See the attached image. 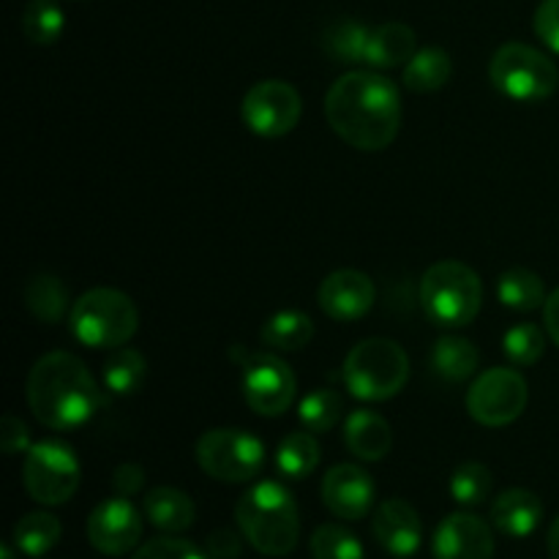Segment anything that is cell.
<instances>
[{
	"instance_id": "obj_1",
	"label": "cell",
	"mask_w": 559,
	"mask_h": 559,
	"mask_svg": "<svg viewBox=\"0 0 559 559\" xmlns=\"http://www.w3.org/2000/svg\"><path fill=\"white\" fill-rule=\"evenodd\" d=\"M328 126L358 151H385L402 129V96L377 71H349L325 96Z\"/></svg>"
},
{
	"instance_id": "obj_2",
	"label": "cell",
	"mask_w": 559,
	"mask_h": 559,
	"mask_svg": "<svg viewBox=\"0 0 559 559\" xmlns=\"http://www.w3.org/2000/svg\"><path fill=\"white\" fill-rule=\"evenodd\" d=\"M27 404L33 418L52 431H74L102 407V388L76 355L47 353L27 374Z\"/></svg>"
},
{
	"instance_id": "obj_3",
	"label": "cell",
	"mask_w": 559,
	"mask_h": 559,
	"mask_svg": "<svg viewBox=\"0 0 559 559\" xmlns=\"http://www.w3.org/2000/svg\"><path fill=\"white\" fill-rule=\"evenodd\" d=\"M235 522L246 544L265 557L293 555L300 540V513L287 486L262 480L235 506Z\"/></svg>"
},
{
	"instance_id": "obj_4",
	"label": "cell",
	"mask_w": 559,
	"mask_h": 559,
	"mask_svg": "<svg viewBox=\"0 0 559 559\" xmlns=\"http://www.w3.org/2000/svg\"><path fill=\"white\" fill-rule=\"evenodd\" d=\"M480 306H484V284L478 273L464 262H435L420 278V309L435 325H469L480 314Z\"/></svg>"
},
{
	"instance_id": "obj_5",
	"label": "cell",
	"mask_w": 559,
	"mask_h": 559,
	"mask_svg": "<svg viewBox=\"0 0 559 559\" xmlns=\"http://www.w3.org/2000/svg\"><path fill=\"white\" fill-rule=\"evenodd\" d=\"M69 325L85 347L118 349L131 342L140 328V311L134 300L120 289L96 287L74 300Z\"/></svg>"
},
{
	"instance_id": "obj_6",
	"label": "cell",
	"mask_w": 559,
	"mask_h": 559,
	"mask_svg": "<svg viewBox=\"0 0 559 559\" xmlns=\"http://www.w3.org/2000/svg\"><path fill=\"white\" fill-rule=\"evenodd\" d=\"M344 385L360 402H388L399 396L409 380V358L391 338H366L344 358Z\"/></svg>"
},
{
	"instance_id": "obj_7",
	"label": "cell",
	"mask_w": 559,
	"mask_h": 559,
	"mask_svg": "<svg viewBox=\"0 0 559 559\" xmlns=\"http://www.w3.org/2000/svg\"><path fill=\"white\" fill-rule=\"evenodd\" d=\"M491 85L511 102L535 104L549 98L559 85L555 60L540 49L522 41H508L491 55Z\"/></svg>"
},
{
	"instance_id": "obj_8",
	"label": "cell",
	"mask_w": 559,
	"mask_h": 559,
	"mask_svg": "<svg viewBox=\"0 0 559 559\" xmlns=\"http://www.w3.org/2000/svg\"><path fill=\"white\" fill-rule=\"evenodd\" d=\"M202 473L224 484H249L265 467V442L246 429H207L194 445Z\"/></svg>"
},
{
	"instance_id": "obj_9",
	"label": "cell",
	"mask_w": 559,
	"mask_h": 559,
	"mask_svg": "<svg viewBox=\"0 0 559 559\" xmlns=\"http://www.w3.org/2000/svg\"><path fill=\"white\" fill-rule=\"evenodd\" d=\"M82 480L80 459L66 442H33L22 462V484L38 506H63L76 495Z\"/></svg>"
},
{
	"instance_id": "obj_10",
	"label": "cell",
	"mask_w": 559,
	"mask_h": 559,
	"mask_svg": "<svg viewBox=\"0 0 559 559\" xmlns=\"http://www.w3.org/2000/svg\"><path fill=\"white\" fill-rule=\"evenodd\" d=\"M240 388H243L246 404L257 415L278 418L293 407L298 380L278 355L240 349Z\"/></svg>"
},
{
	"instance_id": "obj_11",
	"label": "cell",
	"mask_w": 559,
	"mask_h": 559,
	"mask_svg": "<svg viewBox=\"0 0 559 559\" xmlns=\"http://www.w3.org/2000/svg\"><path fill=\"white\" fill-rule=\"evenodd\" d=\"M527 380L516 369H497L484 371L467 391V413L475 424L486 429H502L513 420L522 418L527 409Z\"/></svg>"
},
{
	"instance_id": "obj_12",
	"label": "cell",
	"mask_w": 559,
	"mask_h": 559,
	"mask_svg": "<svg viewBox=\"0 0 559 559\" xmlns=\"http://www.w3.org/2000/svg\"><path fill=\"white\" fill-rule=\"evenodd\" d=\"M304 115V98L289 82L262 80L243 96L240 118L249 126L251 134L278 140V136L295 131Z\"/></svg>"
},
{
	"instance_id": "obj_13",
	"label": "cell",
	"mask_w": 559,
	"mask_h": 559,
	"mask_svg": "<svg viewBox=\"0 0 559 559\" xmlns=\"http://www.w3.org/2000/svg\"><path fill=\"white\" fill-rule=\"evenodd\" d=\"M87 540L104 557H123L134 551L142 540V513L129 497H109L98 502L87 516Z\"/></svg>"
},
{
	"instance_id": "obj_14",
	"label": "cell",
	"mask_w": 559,
	"mask_h": 559,
	"mask_svg": "<svg viewBox=\"0 0 559 559\" xmlns=\"http://www.w3.org/2000/svg\"><path fill=\"white\" fill-rule=\"evenodd\" d=\"M374 478L358 464H336L322 478V502L344 522H360L374 508Z\"/></svg>"
},
{
	"instance_id": "obj_15",
	"label": "cell",
	"mask_w": 559,
	"mask_h": 559,
	"mask_svg": "<svg viewBox=\"0 0 559 559\" xmlns=\"http://www.w3.org/2000/svg\"><path fill=\"white\" fill-rule=\"evenodd\" d=\"M374 282L366 273L353 271V267L328 273L317 289V304H320L322 314L336 322H355L366 317L374 306Z\"/></svg>"
},
{
	"instance_id": "obj_16",
	"label": "cell",
	"mask_w": 559,
	"mask_h": 559,
	"mask_svg": "<svg viewBox=\"0 0 559 559\" xmlns=\"http://www.w3.org/2000/svg\"><path fill=\"white\" fill-rule=\"evenodd\" d=\"M431 555L435 559H491L495 557V533L475 513H451L435 530Z\"/></svg>"
},
{
	"instance_id": "obj_17",
	"label": "cell",
	"mask_w": 559,
	"mask_h": 559,
	"mask_svg": "<svg viewBox=\"0 0 559 559\" xmlns=\"http://www.w3.org/2000/svg\"><path fill=\"white\" fill-rule=\"evenodd\" d=\"M371 533L380 549L396 559H409L418 555L424 540V524L418 511L407 500H385L371 516Z\"/></svg>"
},
{
	"instance_id": "obj_18",
	"label": "cell",
	"mask_w": 559,
	"mask_h": 559,
	"mask_svg": "<svg viewBox=\"0 0 559 559\" xmlns=\"http://www.w3.org/2000/svg\"><path fill=\"white\" fill-rule=\"evenodd\" d=\"M544 522V502L530 489H508L491 506V524L508 538H530Z\"/></svg>"
},
{
	"instance_id": "obj_19",
	"label": "cell",
	"mask_w": 559,
	"mask_h": 559,
	"mask_svg": "<svg viewBox=\"0 0 559 559\" xmlns=\"http://www.w3.org/2000/svg\"><path fill=\"white\" fill-rule=\"evenodd\" d=\"M344 442L360 462H382L393 448V429L374 409H355L344 420Z\"/></svg>"
},
{
	"instance_id": "obj_20",
	"label": "cell",
	"mask_w": 559,
	"mask_h": 559,
	"mask_svg": "<svg viewBox=\"0 0 559 559\" xmlns=\"http://www.w3.org/2000/svg\"><path fill=\"white\" fill-rule=\"evenodd\" d=\"M418 52V36L404 22H385L371 27L369 47H366V66L371 71L402 69Z\"/></svg>"
},
{
	"instance_id": "obj_21",
	"label": "cell",
	"mask_w": 559,
	"mask_h": 559,
	"mask_svg": "<svg viewBox=\"0 0 559 559\" xmlns=\"http://www.w3.org/2000/svg\"><path fill=\"white\" fill-rule=\"evenodd\" d=\"M142 511H145L147 522L164 535L186 533L197 519L194 500L175 486H156L147 491Z\"/></svg>"
},
{
	"instance_id": "obj_22",
	"label": "cell",
	"mask_w": 559,
	"mask_h": 559,
	"mask_svg": "<svg viewBox=\"0 0 559 559\" xmlns=\"http://www.w3.org/2000/svg\"><path fill=\"white\" fill-rule=\"evenodd\" d=\"M480 353L469 338L442 336L431 347V369L445 382H464L478 371Z\"/></svg>"
},
{
	"instance_id": "obj_23",
	"label": "cell",
	"mask_w": 559,
	"mask_h": 559,
	"mask_svg": "<svg viewBox=\"0 0 559 559\" xmlns=\"http://www.w3.org/2000/svg\"><path fill=\"white\" fill-rule=\"evenodd\" d=\"M311 338H314V322L298 309L278 311L260 331V342L276 353H298L306 344H311Z\"/></svg>"
},
{
	"instance_id": "obj_24",
	"label": "cell",
	"mask_w": 559,
	"mask_h": 559,
	"mask_svg": "<svg viewBox=\"0 0 559 559\" xmlns=\"http://www.w3.org/2000/svg\"><path fill=\"white\" fill-rule=\"evenodd\" d=\"M25 306L38 322L58 325L69 311V287L52 273H38L25 284Z\"/></svg>"
},
{
	"instance_id": "obj_25",
	"label": "cell",
	"mask_w": 559,
	"mask_h": 559,
	"mask_svg": "<svg viewBox=\"0 0 559 559\" xmlns=\"http://www.w3.org/2000/svg\"><path fill=\"white\" fill-rule=\"evenodd\" d=\"M453 74L451 55L442 47H424L415 52V58L404 66V85L413 93H435L448 85Z\"/></svg>"
},
{
	"instance_id": "obj_26",
	"label": "cell",
	"mask_w": 559,
	"mask_h": 559,
	"mask_svg": "<svg viewBox=\"0 0 559 559\" xmlns=\"http://www.w3.org/2000/svg\"><path fill=\"white\" fill-rule=\"evenodd\" d=\"M63 524L47 511H33L14 524V549L25 557H44L60 544Z\"/></svg>"
},
{
	"instance_id": "obj_27",
	"label": "cell",
	"mask_w": 559,
	"mask_h": 559,
	"mask_svg": "<svg viewBox=\"0 0 559 559\" xmlns=\"http://www.w3.org/2000/svg\"><path fill=\"white\" fill-rule=\"evenodd\" d=\"M102 380L112 396H134L147 380L145 355L134 347H118L104 364Z\"/></svg>"
},
{
	"instance_id": "obj_28",
	"label": "cell",
	"mask_w": 559,
	"mask_h": 559,
	"mask_svg": "<svg viewBox=\"0 0 559 559\" xmlns=\"http://www.w3.org/2000/svg\"><path fill=\"white\" fill-rule=\"evenodd\" d=\"M371 27H366L358 20H336L328 25V31L322 33V49L325 55H331L336 63L342 66H358L366 63V47H369Z\"/></svg>"
},
{
	"instance_id": "obj_29",
	"label": "cell",
	"mask_w": 559,
	"mask_h": 559,
	"mask_svg": "<svg viewBox=\"0 0 559 559\" xmlns=\"http://www.w3.org/2000/svg\"><path fill=\"white\" fill-rule=\"evenodd\" d=\"M497 298L513 311H535L546 304L544 278L527 267H511L497 278Z\"/></svg>"
},
{
	"instance_id": "obj_30",
	"label": "cell",
	"mask_w": 559,
	"mask_h": 559,
	"mask_svg": "<svg viewBox=\"0 0 559 559\" xmlns=\"http://www.w3.org/2000/svg\"><path fill=\"white\" fill-rule=\"evenodd\" d=\"M320 464V442L311 431H293L278 442L276 469L287 480H304Z\"/></svg>"
},
{
	"instance_id": "obj_31",
	"label": "cell",
	"mask_w": 559,
	"mask_h": 559,
	"mask_svg": "<svg viewBox=\"0 0 559 559\" xmlns=\"http://www.w3.org/2000/svg\"><path fill=\"white\" fill-rule=\"evenodd\" d=\"M66 31V14L58 0H31L22 14V33L31 44L52 47Z\"/></svg>"
},
{
	"instance_id": "obj_32",
	"label": "cell",
	"mask_w": 559,
	"mask_h": 559,
	"mask_svg": "<svg viewBox=\"0 0 559 559\" xmlns=\"http://www.w3.org/2000/svg\"><path fill=\"white\" fill-rule=\"evenodd\" d=\"M344 413V399L342 393L333 391V388H320V391H311L309 396H304L298 402V420L304 424L306 431L311 435H325L333 426L342 420Z\"/></svg>"
},
{
	"instance_id": "obj_33",
	"label": "cell",
	"mask_w": 559,
	"mask_h": 559,
	"mask_svg": "<svg viewBox=\"0 0 559 559\" xmlns=\"http://www.w3.org/2000/svg\"><path fill=\"white\" fill-rule=\"evenodd\" d=\"M491 486H495L491 469L480 462L459 464L456 473L451 475V497L464 508H475L489 500Z\"/></svg>"
},
{
	"instance_id": "obj_34",
	"label": "cell",
	"mask_w": 559,
	"mask_h": 559,
	"mask_svg": "<svg viewBox=\"0 0 559 559\" xmlns=\"http://www.w3.org/2000/svg\"><path fill=\"white\" fill-rule=\"evenodd\" d=\"M314 559H366L358 535L342 524H322L309 540Z\"/></svg>"
},
{
	"instance_id": "obj_35",
	"label": "cell",
	"mask_w": 559,
	"mask_h": 559,
	"mask_svg": "<svg viewBox=\"0 0 559 559\" xmlns=\"http://www.w3.org/2000/svg\"><path fill=\"white\" fill-rule=\"evenodd\" d=\"M502 349H506L508 360L513 366H535L544 358L546 349V333L533 322H522V325L511 328L502 338Z\"/></svg>"
},
{
	"instance_id": "obj_36",
	"label": "cell",
	"mask_w": 559,
	"mask_h": 559,
	"mask_svg": "<svg viewBox=\"0 0 559 559\" xmlns=\"http://www.w3.org/2000/svg\"><path fill=\"white\" fill-rule=\"evenodd\" d=\"M131 559H211L207 551H202L200 546H194L191 540L178 538V535H162V538H153L147 544H142L140 549L131 555Z\"/></svg>"
},
{
	"instance_id": "obj_37",
	"label": "cell",
	"mask_w": 559,
	"mask_h": 559,
	"mask_svg": "<svg viewBox=\"0 0 559 559\" xmlns=\"http://www.w3.org/2000/svg\"><path fill=\"white\" fill-rule=\"evenodd\" d=\"M533 25L540 41L559 55V0H544L535 11Z\"/></svg>"
},
{
	"instance_id": "obj_38",
	"label": "cell",
	"mask_w": 559,
	"mask_h": 559,
	"mask_svg": "<svg viewBox=\"0 0 559 559\" xmlns=\"http://www.w3.org/2000/svg\"><path fill=\"white\" fill-rule=\"evenodd\" d=\"M243 533L238 530L222 527L216 533L207 535L205 540V551L211 559H238L243 555Z\"/></svg>"
},
{
	"instance_id": "obj_39",
	"label": "cell",
	"mask_w": 559,
	"mask_h": 559,
	"mask_svg": "<svg viewBox=\"0 0 559 559\" xmlns=\"http://www.w3.org/2000/svg\"><path fill=\"white\" fill-rule=\"evenodd\" d=\"M0 445H3L5 456H16V453L31 451V431H27V426L22 424L16 415H5V418L0 420Z\"/></svg>"
},
{
	"instance_id": "obj_40",
	"label": "cell",
	"mask_w": 559,
	"mask_h": 559,
	"mask_svg": "<svg viewBox=\"0 0 559 559\" xmlns=\"http://www.w3.org/2000/svg\"><path fill=\"white\" fill-rule=\"evenodd\" d=\"M142 486H145V469L140 464H120L112 473V489L120 497H134L140 495Z\"/></svg>"
},
{
	"instance_id": "obj_41",
	"label": "cell",
	"mask_w": 559,
	"mask_h": 559,
	"mask_svg": "<svg viewBox=\"0 0 559 559\" xmlns=\"http://www.w3.org/2000/svg\"><path fill=\"white\" fill-rule=\"evenodd\" d=\"M544 322H546V333H549V338L559 347V287L549 295V298H546Z\"/></svg>"
},
{
	"instance_id": "obj_42",
	"label": "cell",
	"mask_w": 559,
	"mask_h": 559,
	"mask_svg": "<svg viewBox=\"0 0 559 559\" xmlns=\"http://www.w3.org/2000/svg\"><path fill=\"white\" fill-rule=\"evenodd\" d=\"M546 549H549L551 559H559V516L551 522L549 535H546Z\"/></svg>"
},
{
	"instance_id": "obj_43",
	"label": "cell",
	"mask_w": 559,
	"mask_h": 559,
	"mask_svg": "<svg viewBox=\"0 0 559 559\" xmlns=\"http://www.w3.org/2000/svg\"><path fill=\"white\" fill-rule=\"evenodd\" d=\"M0 559H16L14 549H11L9 544H3V546H0Z\"/></svg>"
}]
</instances>
